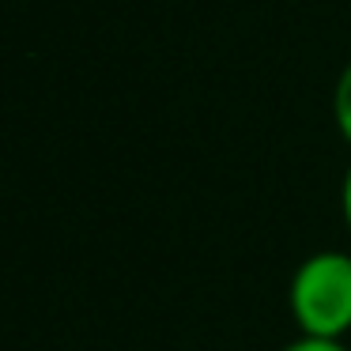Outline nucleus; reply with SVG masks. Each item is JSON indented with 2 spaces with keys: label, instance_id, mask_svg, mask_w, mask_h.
Here are the masks:
<instances>
[{
  "label": "nucleus",
  "instance_id": "nucleus-1",
  "mask_svg": "<svg viewBox=\"0 0 351 351\" xmlns=\"http://www.w3.org/2000/svg\"><path fill=\"white\" fill-rule=\"evenodd\" d=\"M287 306L298 336L343 340L351 332V253L317 250L298 261L287 283Z\"/></svg>",
  "mask_w": 351,
  "mask_h": 351
},
{
  "label": "nucleus",
  "instance_id": "nucleus-2",
  "mask_svg": "<svg viewBox=\"0 0 351 351\" xmlns=\"http://www.w3.org/2000/svg\"><path fill=\"white\" fill-rule=\"evenodd\" d=\"M332 121L340 129V136L351 144V64L340 72V80L332 87Z\"/></svg>",
  "mask_w": 351,
  "mask_h": 351
},
{
  "label": "nucleus",
  "instance_id": "nucleus-3",
  "mask_svg": "<svg viewBox=\"0 0 351 351\" xmlns=\"http://www.w3.org/2000/svg\"><path fill=\"white\" fill-rule=\"evenodd\" d=\"M280 351H351L343 340H313V336H298V340L283 343Z\"/></svg>",
  "mask_w": 351,
  "mask_h": 351
},
{
  "label": "nucleus",
  "instance_id": "nucleus-4",
  "mask_svg": "<svg viewBox=\"0 0 351 351\" xmlns=\"http://www.w3.org/2000/svg\"><path fill=\"white\" fill-rule=\"evenodd\" d=\"M340 208H343V223L351 230V170L343 174V185H340Z\"/></svg>",
  "mask_w": 351,
  "mask_h": 351
}]
</instances>
